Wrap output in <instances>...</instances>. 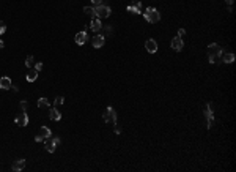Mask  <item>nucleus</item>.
<instances>
[{
    "mask_svg": "<svg viewBox=\"0 0 236 172\" xmlns=\"http://www.w3.org/2000/svg\"><path fill=\"white\" fill-rule=\"evenodd\" d=\"M143 16H145V19H146L148 22H151V24H154V22H159V21H161V14H159V11H158L156 8H151V6L145 10Z\"/></svg>",
    "mask_w": 236,
    "mask_h": 172,
    "instance_id": "nucleus-1",
    "label": "nucleus"
},
{
    "mask_svg": "<svg viewBox=\"0 0 236 172\" xmlns=\"http://www.w3.org/2000/svg\"><path fill=\"white\" fill-rule=\"evenodd\" d=\"M102 118L106 123H114L117 125V114H115V109L112 108V106H109V108L106 109V112L102 114Z\"/></svg>",
    "mask_w": 236,
    "mask_h": 172,
    "instance_id": "nucleus-2",
    "label": "nucleus"
},
{
    "mask_svg": "<svg viewBox=\"0 0 236 172\" xmlns=\"http://www.w3.org/2000/svg\"><path fill=\"white\" fill-rule=\"evenodd\" d=\"M94 13H96V18H99V19L109 18L110 16V6H107V5H96L94 6Z\"/></svg>",
    "mask_w": 236,
    "mask_h": 172,
    "instance_id": "nucleus-3",
    "label": "nucleus"
},
{
    "mask_svg": "<svg viewBox=\"0 0 236 172\" xmlns=\"http://www.w3.org/2000/svg\"><path fill=\"white\" fill-rule=\"evenodd\" d=\"M205 115H206V118H208V126L206 128H213V123H214V112H213V109H211V104H206L205 106Z\"/></svg>",
    "mask_w": 236,
    "mask_h": 172,
    "instance_id": "nucleus-4",
    "label": "nucleus"
},
{
    "mask_svg": "<svg viewBox=\"0 0 236 172\" xmlns=\"http://www.w3.org/2000/svg\"><path fill=\"white\" fill-rule=\"evenodd\" d=\"M104 43H106V36H104V35H94V36L91 38L93 47H102Z\"/></svg>",
    "mask_w": 236,
    "mask_h": 172,
    "instance_id": "nucleus-5",
    "label": "nucleus"
},
{
    "mask_svg": "<svg viewBox=\"0 0 236 172\" xmlns=\"http://www.w3.org/2000/svg\"><path fill=\"white\" fill-rule=\"evenodd\" d=\"M145 49L150 52V54H154V52H158V43L154 41V39H146L145 41Z\"/></svg>",
    "mask_w": 236,
    "mask_h": 172,
    "instance_id": "nucleus-6",
    "label": "nucleus"
},
{
    "mask_svg": "<svg viewBox=\"0 0 236 172\" xmlns=\"http://www.w3.org/2000/svg\"><path fill=\"white\" fill-rule=\"evenodd\" d=\"M140 8H142V2H134V3H131V5H128V11L129 13H132V14H140Z\"/></svg>",
    "mask_w": 236,
    "mask_h": 172,
    "instance_id": "nucleus-7",
    "label": "nucleus"
},
{
    "mask_svg": "<svg viewBox=\"0 0 236 172\" xmlns=\"http://www.w3.org/2000/svg\"><path fill=\"white\" fill-rule=\"evenodd\" d=\"M170 46H172V49H173V51H181V49H183V46H184V43H183V39L179 38V36H175V38L172 39Z\"/></svg>",
    "mask_w": 236,
    "mask_h": 172,
    "instance_id": "nucleus-8",
    "label": "nucleus"
},
{
    "mask_svg": "<svg viewBox=\"0 0 236 172\" xmlns=\"http://www.w3.org/2000/svg\"><path fill=\"white\" fill-rule=\"evenodd\" d=\"M90 29H91L93 32H96V33H99V32H101V29H102V24H101V19H99V18H94V19H91V24H90Z\"/></svg>",
    "mask_w": 236,
    "mask_h": 172,
    "instance_id": "nucleus-9",
    "label": "nucleus"
},
{
    "mask_svg": "<svg viewBox=\"0 0 236 172\" xmlns=\"http://www.w3.org/2000/svg\"><path fill=\"white\" fill-rule=\"evenodd\" d=\"M76 44H84V43H87V39H88V35H87V32H79V33H76Z\"/></svg>",
    "mask_w": 236,
    "mask_h": 172,
    "instance_id": "nucleus-10",
    "label": "nucleus"
},
{
    "mask_svg": "<svg viewBox=\"0 0 236 172\" xmlns=\"http://www.w3.org/2000/svg\"><path fill=\"white\" fill-rule=\"evenodd\" d=\"M16 125L18 126H27V125H29V117H27L25 112L16 117Z\"/></svg>",
    "mask_w": 236,
    "mask_h": 172,
    "instance_id": "nucleus-11",
    "label": "nucleus"
},
{
    "mask_svg": "<svg viewBox=\"0 0 236 172\" xmlns=\"http://www.w3.org/2000/svg\"><path fill=\"white\" fill-rule=\"evenodd\" d=\"M11 79L8 77V76H3V77H0V88L2 90H8V88H11Z\"/></svg>",
    "mask_w": 236,
    "mask_h": 172,
    "instance_id": "nucleus-12",
    "label": "nucleus"
},
{
    "mask_svg": "<svg viewBox=\"0 0 236 172\" xmlns=\"http://www.w3.org/2000/svg\"><path fill=\"white\" fill-rule=\"evenodd\" d=\"M55 147H57V144L54 142V139H46V142H44V149L49 152V153H54L55 152Z\"/></svg>",
    "mask_w": 236,
    "mask_h": 172,
    "instance_id": "nucleus-13",
    "label": "nucleus"
},
{
    "mask_svg": "<svg viewBox=\"0 0 236 172\" xmlns=\"http://www.w3.org/2000/svg\"><path fill=\"white\" fill-rule=\"evenodd\" d=\"M38 136L41 137V139H47V137H50V129L47 128V126H41L39 128V133H38Z\"/></svg>",
    "mask_w": 236,
    "mask_h": 172,
    "instance_id": "nucleus-14",
    "label": "nucleus"
},
{
    "mask_svg": "<svg viewBox=\"0 0 236 172\" xmlns=\"http://www.w3.org/2000/svg\"><path fill=\"white\" fill-rule=\"evenodd\" d=\"M49 117H50V120H55V122H58L60 118H62V114L58 112V109H55V108H50V111H49Z\"/></svg>",
    "mask_w": 236,
    "mask_h": 172,
    "instance_id": "nucleus-15",
    "label": "nucleus"
},
{
    "mask_svg": "<svg viewBox=\"0 0 236 172\" xmlns=\"http://www.w3.org/2000/svg\"><path fill=\"white\" fill-rule=\"evenodd\" d=\"M220 57H222V62L224 63H233L234 62V54H231V52H224Z\"/></svg>",
    "mask_w": 236,
    "mask_h": 172,
    "instance_id": "nucleus-16",
    "label": "nucleus"
},
{
    "mask_svg": "<svg viewBox=\"0 0 236 172\" xmlns=\"http://www.w3.org/2000/svg\"><path fill=\"white\" fill-rule=\"evenodd\" d=\"M25 167V160H18L16 163H13V170L14 172H19Z\"/></svg>",
    "mask_w": 236,
    "mask_h": 172,
    "instance_id": "nucleus-17",
    "label": "nucleus"
},
{
    "mask_svg": "<svg viewBox=\"0 0 236 172\" xmlns=\"http://www.w3.org/2000/svg\"><path fill=\"white\" fill-rule=\"evenodd\" d=\"M49 106H50V103H49L47 98L43 96V98L38 100V108H39V109H46V108H49Z\"/></svg>",
    "mask_w": 236,
    "mask_h": 172,
    "instance_id": "nucleus-18",
    "label": "nucleus"
},
{
    "mask_svg": "<svg viewBox=\"0 0 236 172\" xmlns=\"http://www.w3.org/2000/svg\"><path fill=\"white\" fill-rule=\"evenodd\" d=\"M36 77H38V71L33 68L32 71H29V74H27V81H29V82H35Z\"/></svg>",
    "mask_w": 236,
    "mask_h": 172,
    "instance_id": "nucleus-19",
    "label": "nucleus"
},
{
    "mask_svg": "<svg viewBox=\"0 0 236 172\" xmlns=\"http://www.w3.org/2000/svg\"><path fill=\"white\" fill-rule=\"evenodd\" d=\"M84 13H85V14H88L91 19H94L96 18V13H94V8H91V6H85L84 8Z\"/></svg>",
    "mask_w": 236,
    "mask_h": 172,
    "instance_id": "nucleus-20",
    "label": "nucleus"
},
{
    "mask_svg": "<svg viewBox=\"0 0 236 172\" xmlns=\"http://www.w3.org/2000/svg\"><path fill=\"white\" fill-rule=\"evenodd\" d=\"M33 62H35L33 55H29V57L25 59V67H32V65H33Z\"/></svg>",
    "mask_w": 236,
    "mask_h": 172,
    "instance_id": "nucleus-21",
    "label": "nucleus"
},
{
    "mask_svg": "<svg viewBox=\"0 0 236 172\" xmlns=\"http://www.w3.org/2000/svg\"><path fill=\"white\" fill-rule=\"evenodd\" d=\"M208 59H210V63H216V62L219 60V57L214 55V54H210V55H208Z\"/></svg>",
    "mask_w": 236,
    "mask_h": 172,
    "instance_id": "nucleus-22",
    "label": "nucleus"
},
{
    "mask_svg": "<svg viewBox=\"0 0 236 172\" xmlns=\"http://www.w3.org/2000/svg\"><path fill=\"white\" fill-rule=\"evenodd\" d=\"M5 32H6V25H5V22H3V21H0V35L5 33Z\"/></svg>",
    "mask_w": 236,
    "mask_h": 172,
    "instance_id": "nucleus-23",
    "label": "nucleus"
},
{
    "mask_svg": "<svg viewBox=\"0 0 236 172\" xmlns=\"http://www.w3.org/2000/svg\"><path fill=\"white\" fill-rule=\"evenodd\" d=\"M63 103H65V98L63 96H57V98H55V104H57V106H60Z\"/></svg>",
    "mask_w": 236,
    "mask_h": 172,
    "instance_id": "nucleus-24",
    "label": "nucleus"
},
{
    "mask_svg": "<svg viewBox=\"0 0 236 172\" xmlns=\"http://www.w3.org/2000/svg\"><path fill=\"white\" fill-rule=\"evenodd\" d=\"M35 70L39 73L41 70H43V63H41V62H38V63H35Z\"/></svg>",
    "mask_w": 236,
    "mask_h": 172,
    "instance_id": "nucleus-25",
    "label": "nucleus"
},
{
    "mask_svg": "<svg viewBox=\"0 0 236 172\" xmlns=\"http://www.w3.org/2000/svg\"><path fill=\"white\" fill-rule=\"evenodd\" d=\"M184 35H186V30H184V29H179V30H178V36H179V38H183Z\"/></svg>",
    "mask_w": 236,
    "mask_h": 172,
    "instance_id": "nucleus-26",
    "label": "nucleus"
},
{
    "mask_svg": "<svg viewBox=\"0 0 236 172\" xmlns=\"http://www.w3.org/2000/svg\"><path fill=\"white\" fill-rule=\"evenodd\" d=\"M101 2H102V0H91V3H93V5H102Z\"/></svg>",
    "mask_w": 236,
    "mask_h": 172,
    "instance_id": "nucleus-27",
    "label": "nucleus"
},
{
    "mask_svg": "<svg viewBox=\"0 0 236 172\" xmlns=\"http://www.w3.org/2000/svg\"><path fill=\"white\" fill-rule=\"evenodd\" d=\"M21 108L25 111V108H27V101H25V100H24V101H21Z\"/></svg>",
    "mask_w": 236,
    "mask_h": 172,
    "instance_id": "nucleus-28",
    "label": "nucleus"
},
{
    "mask_svg": "<svg viewBox=\"0 0 236 172\" xmlns=\"http://www.w3.org/2000/svg\"><path fill=\"white\" fill-rule=\"evenodd\" d=\"M54 142H55V144L58 145V144H60V137H54Z\"/></svg>",
    "mask_w": 236,
    "mask_h": 172,
    "instance_id": "nucleus-29",
    "label": "nucleus"
},
{
    "mask_svg": "<svg viewBox=\"0 0 236 172\" xmlns=\"http://www.w3.org/2000/svg\"><path fill=\"white\" fill-rule=\"evenodd\" d=\"M3 47H5V43L2 41V39H0V49H3Z\"/></svg>",
    "mask_w": 236,
    "mask_h": 172,
    "instance_id": "nucleus-30",
    "label": "nucleus"
},
{
    "mask_svg": "<svg viewBox=\"0 0 236 172\" xmlns=\"http://www.w3.org/2000/svg\"><path fill=\"white\" fill-rule=\"evenodd\" d=\"M225 2H227L228 5H231V3H233V0H225Z\"/></svg>",
    "mask_w": 236,
    "mask_h": 172,
    "instance_id": "nucleus-31",
    "label": "nucleus"
}]
</instances>
